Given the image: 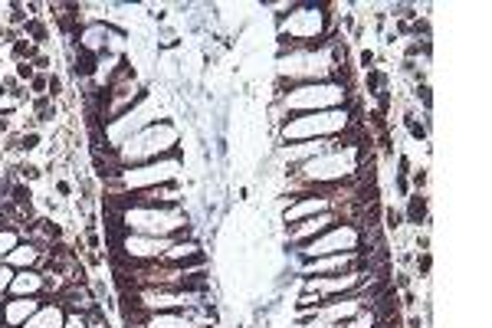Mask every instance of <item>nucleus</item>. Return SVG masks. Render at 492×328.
Returning a JSON list of instances; mask_svg holds the SVG:
<instances>
[{
    "label": "nucleus",
    "mask_w": 492,
    "mask_h": 328,
    "mask_svg": "<svg viewBox=\"0 0 492 328\" xmlns=\"http://www.w3.org/2000/svg\"><path fill=\"white\" fill-rule=\"evenodd\" d=\"M7 128H10V115H3V119H0V134L7 132Z\"/></svg>",
    "instance_id": "nucleus-29"
},
{
    "label": "nucleus",
    "mask_w": 492,
    "mask_h": 328,
    "mask_svg": "<svg viewBox=\"0 0 492 328\" xmlns=\"http://www.w3.org/2000/svg\"><path fill=\"white\" fill-rule=\"evenodd\" d=\"M14 269L7 266V263H0V292H7V289H10V283H14Z\"/></svg>",
    "instance_id": "nucleus-16"
},
{
    "label": "nucleus",
    "mask_w": 492,
    "mask_h": 328,
    "mask_svg": "<svg viewBox=\"0 0 492 328\" xmlns=\"http://www.w3.org/2000/svg\"><path fill=\"white\" fill-rule=\"evenodd\" d=\"M14 105H16V99H14V95H10L7 89H0V112H10Z\"/></svg>",
    "instance_id": "nucleus-20"
},
{
    "label": "nucleus",
    "mask_w": 492,
    "mask_h": 328,
    "mask_svg": "<svg viewBox=\"0 0 492 328\" xmlns=\"http://www.w3.org/2000/svg\"><path fill=\"white\" fill-rule=\"evenodd\" d=\"M0 36H3V27H0Z\"/></svg>",
    "instance_id": "nucleus-31"
},
{
    "label": "nucleus",
    "mask_w": 492,
    "mask_h": 328,
    "mask_svg": "<svg viewBox=\"0 0 492 328\" xmlns=\"http://www.w3.org/2000/svg\"><path fill=\"white\" fill-rule=\"evenodd\" d=\"M0 226H3V217H0Z\"/></svg>",
    "instance_id": "nucleus-32"
},
{
    "label": "nucleus",
    "mask_w": 492,
    "mask_h": 328,
    "mask_svg": "<svg viewBox=\"0 0 492 328\" xmlns=\"http://www.w3.org/2000/svg\"><path fill=\"white\" fill-rule=\"evenodd\" d=\"M36 66H40V69H49V56H36Z\"/></svg>",
    "instance_id": "nucleus-28"
},
{
    "label": "nucleus",
    "mask_w": 492,
    "mask_h": 328,
    "mask_svg": "<svg viewBox=\"0 0 492 328\" xmlns=\"http://www.w3.org/2000/svg\"><path fill=\"white\" fill-rule=\"evenodd\" d=\"M14 56H33V46L27 40H14Z\"/></svg>",
    "instance_id": "nucleus-19"
},
{
    "label": "nucleus",
    "mask_w": 492,
    "mask_h": 328,
    "mask_svg": "<svg viewBox=\"0 0 492 328\" xmlns=\"http://www.w3.org/2000/svg\"><path fill=\"white\" fill-rule=\"evenodd\" d=\"M16 171H20V178H23V180H40V167H36V164H30V161H23Z\"/></svg>",
    "instance_id": "nucleus-15"
},
{
    "label": "nucleus",
    "mask_w": 492,
    "mask_h": 328,
    "mask_svg": "<svg viewBox=\"0 0 492 328\" xmlns=\"http://www.w3.org/2000/svg\"><path fill=\"white\" fill-rule=\"evenodd\" d=\"M423 184H427V171H423V167H417V171H414V187H423Z\"/></svg>",
    "instance_id": "nucleus-23"
},
{
    "label": "nucleus",
    "mask_w": 492,
    "mask_h": 328,
    "mask_svg": "<svg viewBox=\"0 0 492 328\" xmlns=\"http://www.w3.org/2000/svg\"><path fill=\"white\" fill-rule=\"evenodd\" d=\"M16 246H20V230H14V226H0V259H7Z\"/></svg>",
    "instance_id": "nucleus-13"
},
{
    "label": "nucleus",
    "mask_w": 492,
    "mask_h": 328,
    "mask_svg": "<svg viewBox=\"0 0 492 328\" xmlns=\"http://www.w3.org/2000/svg\"><path fill=\"white\" fill-rule=\"evenodd\" d=\"M397 285H401V289H407V285H410V276H407V272H401V276H397Z\"/></svg>",
    "instance_id": "nucleus-27"
},
{
    "label": "nucleus",
    "mask_w": 492,
    "mask_h": 328,
    "mask_svg": "<svg viewBox=\"0 0 492 328\" xmlns=\"http://www.w3.org/2000/svg\"><path fill=\"white\" fill-rule=\"evenodd\" d=\"M43 259V250L36 246V243H20L14 253L7 256V266L14 269V266H20V269H36V263Z\"/></svg>",
    "instance_id": "nucleus-11"
},
{
    "label": "nucleus",
    "mask_w": 492,
    "mask_h": 328,
    "mask_svg": "<svg viewBox=\"0 0 492 328\" xmlns=\"http://www.w3.org/2000/svg\"><path fill=\"white\" fill-rule=\"evenodd\" d=\"M417 269L423 272V276L430 272V253H420V256H417Z\"/></svg>",
    "instance_id": "nucleus-22"
},
{
    "label": "nucleus",
    "mask_w": 492,
    "mask_h": 328,
    "mask_svg": "<svg viewBox=\"0 0 492 328\" xmlns=\"http://www.w3.org/2000/svg\"><path fill=\"white\" fill-rule=\"evenodd\" d=\"M43 272H36V269H23V272H16L14 283H10V292L14 296H36V292H43Z\"/></svg>",
    "instance_id": "nucleus-10"
},
{
    "label": "nucleus",
    "mask_w": 492,
    "mask_h": 328,
    "mask_svg": "<svg viewBox=\"0 0 492 328\" xmlns=\"http://www.w3.org/2000/svg\"><path fill=\"white\" fill-rule=\"evenodd\" d=\"M46 82H49L46 75H36V79H33V89L40 92V95H46Z\"/></svg>",
    "instance_id": "nucleus-25"
},
{
    "label": "nucleus",
    "mask_w": 492,
    "mask_h": 328,
    "mask_svg": "<svg viewBox=\"0 0 492 328\" xmlns=\"http://www.w3.org/2000/svg\"><path fill=\"white\" fill-rule=\"evenodd\" d=\"M325 210H331V200H328V197H296V200L289 204V210H285V226L302 224V220H309L315 213H325Z\"/></svg>",
    "instance_id": "nucleus-6"
},
{
    "label": "nucleus",
    "mask_w": 492,
    "mask_h": 328,
    "mask_svg": "<svg viewBox=\"0 0 492 328\" xmlns=\"http://www.w3.org/2000/svg\"><path fill=\"white\" fill-rule=\"evenodd\" d=\"M62 322H66L62 305H60V302H53V305H40V309H36V315H30V318H27L20 328H62Z\"/></svg>",
    "instance_id": "nucleus-9"
},
{
    "label": "nucleus",
    "mask_w": 492,
    "mask_h": 328,
    "mask_svg": "<svg viewBox=\"0 0 492 328\" xmlns=\"http://www.w3.org/2000/svg\"><path fill=\"white\" fill-rule=\"evenodd\" d=\"M62 328H89V322H86V315H69L62 322Z\"/></svg>",
    "instance_id": "nucleus-18"
},
{
    "label": "nucleus",
    "mask_w": 492,
    "mask_h": 328,
    "mask_svg": "<svg viewBox=\"0 0 492 328\" xmlns=\"http://www.w3.org/2000/svg\"><path fill=\"white\" fill-rule=\"evenodd\" d=\"M348 125V115L344 112H305V115H296L283 125V138L289 141H312V134H331Z\"/></svg>",
    "instance_id": "nucleus-3"
},
{
    "label": "nucleus",
    "mask_w": 492,
    "mask_h": 328,
    "mask_svg": "<svg viewBox=\"0 0 492 328\" xmlns=\"http://www.w3.org/2000/svg\"><path fill=\"white\" fill-rule=\"evenodd\" d=\"M36 145H40V134H36V132H30V134L23 132V134H20V148H16V151H33Z\"/></svg>",
    "instance_id": "nucleus-17"
},
{
    "label": "nucleus",
    "mask_w": 492,
    "mask_h": 328,
    "mask_svg": "<svg viewBox=\"0 0 492 328\" xmlns=\"http://www.w3.org/2000/svg\"><path fill=\"white\" fill-rule=\"evenodd\" d=\"M384 220H388V230H401L403 226V213L394 207H384Z\"/></svg>",
    "instance_id": "nucleus-14"
},
{
    "label": "nucleus",
    "mask_w": 492,
    "mask_h": 328,
    "mask_svg": "<svg viewBox=\"0 0 492 328\" xmlns=\"http://www.w3.org/2000/svg\"><path fill=\"white\" fill-rule=\"evenodd\" d=\"M128 230H138L145 237H167V233H180L187 226V213L178 207H132L119 217Z\"/></svg>",
    "instance_id": "nucleus-1"
},
{
    "label": "nucleus",
    "mask_w": 492,
    "mask_h": 328,
    "mask_svg": "<svg viewBox=\"0 0 492 328\" xmlns=\"http://www.w3.org/2000/svg\"><path fill=\"white\" fill-rule=\"evenodd\" d=\"M0 322H3V305H0Z\"/></svg>",
    "instance_id": "nucleus-30"
},
{
    "label": "nucleus",
    "mask_w": 492,
    "mask_h": 328,
    "mask_svg": "<svg viewBox=\"0 0 492 328\" xmlns=\"http://www.w3.org/2000/svg\"><path fill=\"white\" fill-rule=\"evenodd\" d=\"M407 224H427V197L414 191V194H407Z\"/></svg>",
    "instance_id": "nucleus-12"
},
{
    "label": "nucleus",
    "mask_w": 492,
    "mask_h": 328,
    "mask_svg": "<svg viewBox=\"0 0 492 328\" xmlns=\"http://www.w3.org/2000/svg\"><path fill=\"white\" fill-rule=\"evenodd\" d=\"M36 309H40V298H36V296H27V298L16 296V298H10V302L3 305V322L20 328L27 318H30V315H36Z\"/></svg>",
    "instance_id": "nucleus-8"
},
{
    "label": "nucleus",
    "mask_w": 492,
    "mask_h": 328,
    "mask_svg": "<svg viewBox=\"0 0 492 328\" xmlns=\"http://www.w3.org/2000/svg\"><path fill=\"white\" fill-rule=\"evenodd\" d=\"M289 108H312V105H338L344 102V86H289V92H279Z\"/></svg>",
    "instance_id": "nucleus-5"
},
{
    "label": "nucleus",
    "mask_w": 492,
    "mask_h": 328,
    "mask_svg": "<svg viewBox=\"0 0 492 328\" xmlns=\"http://www.w3.org/2000/svg\"><path fill=\"white\" fill-rule=\"evenodd\" d=\"M16 75H20V79H33L30 62H20V66H16Z\"/></svg>",
    "instance_id": "nucleus-24"
},
{
    "label": "nucleus",
    "mask_w": 492,
    "mask_h": 328,
    "mask_svg": "<svg viewBox=\"0 0 492 328\" xmlns=\"http://www.w3.org/2000/svg\"><path fill=\"white\" fill-rule=\"evenodd\" d=\"M180 161L171 158V161H148L141 167H121V187H132V191H148V187H158V184H171L178 178Z\"/></svg>",
    "instance_id": "nucleus-4"
},
{
    "label": "nucleus",
    "mask_w": 492,
    "mask_h": 328,
    "mask_svg": "<svg viewBox=\"0 0 492 328\" xmlns=\"http://www.w3.org/2000/svg\"><path fill=\"white\" fill-rule=\"evenodd\" d=\"M174 141H178V132H174V125L171 121H161V125H148L145 132H138L134 138H128L125 145V158H132V161H141V158H151V161H158V154L174 148Z\"/></svg>",
    "instance_id": "nucleus-2"
},
{
    "label": "nucleus",
    "mask_w": 492,
    "mask_h": 328,
    "mask_svg": "<svg viewBox=\"0 0 492 328\" xmlns=\"http://www.w3.org/2000/svg\"><path fill=\"white\" fill-rule=\"evenodd\" d=\"M331 224H338V213H335V210H325V213H315V217L302 220V224L285 226V230H289V237H292V239H298V243H302V239L318 237V233L331 230Z\"/></svg>",
    "instance_id": "nucleus-7"
},
{
    "label": "nucleus",
    "mask_w": 492,
    "mask_h": 328,
    "mask_svg": "<svg viewBox=\"0 0 492 328\" xmlns=\"http://www.w3.org/2000/svg\"><path fill=\"white\" fill-rule=\"evenodd\" d=\"M358 60H361V66H364L368 73H371V69H374V53H371V49H364V53H361Z\"/></svg>",
    "instance_id": "nucleus-21"
},
{
    "label": "nucleus",
    "mask_w": 492,
    "mask_h": 328,
    "mask_svg": "<svg viewBox=\"0 0 492 328\" xmlns=\"http://www.w3.org/2000/svg\"><path fill=\"white\" fill-rule=\"evenodd\" d=\"M414 33H430V23H427V20H417V23H414Z\"/></svg>",
    "instance_id": "nucleus-26"
}]
</instances>
